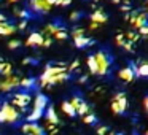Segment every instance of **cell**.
Listing matches in <instances>:
<instances>
[{
  "mask_svg": "<svg viewBox=\"0 0 148 135\" xmlns=\"http://www.w3.org/2000/svg\"><path fill=\"white\" fill-rule=\"evenodd\" d=\"M70 78V72L69 67L64 64H48L43 70V73L40 75L38 84L42 89L45 87H51L54 84H61L64 81H67Z\"/></svg>",
  "mask_w": 148,
  "mask_h": 135,
  "instance_id": "6da1fadb",
  "label": "cell"
},
{
  "mask_svg": "<svg viewBox=\"0 0 148 135\" xmlns=\"http://www.w3.org/2000/svg\"><path fill=\"white\" fill-rule=\"evenodd\" d=\"M46 106H48V99H46V95L37 94V95L32 99V110H30V113L27 115V121L37 122L43 115H45Z\"/></svg>",
  "mask_w": 148,
  "mask_h": 135,
  "instance_id": "7a4b0ae2",
  "label": "cell"
},
{
  "mask_svg": "<svg viewBox=\"0 0 148 135\" xmlns=\"http://www.w3.org/2000/svg\"><path fill=\"white\" fill-rule=\"evenodd\" d=\"M21 118V111L11 102L0 103V124H14Z\"/></svg>",
  "mask_w": 148,
  "mask_h": 135,
  "instance_id": "3957f363",
  "label": "cell"
},
{
  "mask_svg": "<svg viewBox=\"0 0 148 135\" xmlns=\"http://www.w3.org/2000/svg\"><path fill=\"white\" fill-rule=\"evenodd\" d=\"M94 57H96V62H97V75H100V76L107 75L110 70V65H112V61H113L112 56L105 51H97L94 54Z\"/></svg>",
  "mask_w": 148,
  "mask_h": 135,
  "instance_id": "277c9868",
  "label": "cell"
},
{
  "mask_svg": "<svg viewBox=\"0 0 148 135\" xmlns=\"http://www.w3.org/2000/svg\"><path fill=\"white\" fill-rule=\"evenodd\" d=\"M19 76L16 75H7L0 80V92H11V91L18 89L19 87Z\"/></svg>",
  "mask_w": 148,
  "mask_h": 135,
  "instance_id": "5b68a950",
  "label": "cell"
},
{
  "mask_svg": "<svg viewBox=\"0 0 148 135\" xmlns=\"http://www.w3.org/2000/svg\"><path fill=\"white\" fill-rule=\"evenodd\" d=\"M127 108V99H126L124 92H118L113 95L112 99V111L116 115H123Z\"/></svg>",
  "mask_w": 148,
  "mask_h": 135,
  "instance_id": "8992f818",
  "label": "cell"
},
{
  "mask_svg": "<svg viewBox=\"0 0 148 135\" xmlns=\"http://www.w3.org/2000/svg\"><path fill=\"white\" fill-rule=\"evenodd\" d=\"M11 103H13V105L16 106L19 111H24V110H26L27 106L32 103V95H30L29 92H16L13 95Z\"/></svg>",
  "mask_w": 148,
  "mask_h": 135,
  "instance_id": "52a82bcc",
  "label": "cell"
},
{
  "mask_svg": "<svg viewBox=\"0 0 148 135\" xmlns=\"http://www.w3.org/2000/svg\"><path fill=\"white\" fill-rule=\"evenodd\" d=\"M29 7L34 13L37 14H46L51 11V5L46 2V0H29Z\"/></svg>",
  "mask_w": 148,
  "mask_h": 135,
  "instance_id": "ba28073f",
  "label": "cell"
},
{
  "mask_svg": "<svg viewBox=\"0 0 148 135\" xmlns=\"http://www.w3.org/2000/svg\"><path fill=\"white\" fill-rule=\"evenodd\" d=\"M23 132L26 135H45V129L43 127H40L37 122H30V121H27L26 124H23Z\"/></svg>",
  "mask_w": 148,
  "mask_h": 135,
  "instance_id": "9c48e42d",
  "label": "cell"
},
{
  "mask_svg": "<svg viewBox=\"0 0 148 135\" xmlns=\"http://www.w3.org/2000/svg\"><path fill=\"white\" fill-rule=\"evenodd\" d=\"M135 65L134 64H131L129 67H124V68H121V70L118 72V76L121 78L123 81H126V83H131L132 80H134L137 75H135Z\"/></svg>",
  "mask_w": 148,
  "mask_h": 135,
  "instance_id": "30bf717a",
  "label": "cell"
},
{
  "mask_svg": "<svg viewBox=\"0 0 148 135\" xmlns=\"http://www.w3.org/2000/svg\"><path fill=\"white\" fill-rule=\"evenodd\" d=\"M129 19H131L132 26L137 27V29H140V27H143V26H148V14L147 13H135L134 11Z\"/></svg>",
  "mask_w": 148,
  "mask_h": 135,
  "instance_id": "8fae6325",
  "label": "cell"
},
{
  "mask_svg": "<svg viewBox=\"0 0 148 135\" xmlns=\"http://www.w3.org/2000/svg\"><path fill=\"white\" fill-rule=\"evenodd\" d=\"M43 40H45V35L42 32H32L26 40V45L27 46H43Z\"/></svg>",
  "mask_w": 148,
  "mask_h": 135,
  "instance_id": "7c38bea8",
  "label": "cell"
},
{
  "mask_svg": "<svg viewBox=\"0 0 148 135\" xmlns=\"http://www.w3.org/2000/svg\"><path fill=\"white\" fill-rule=\"evenodd\" d=\"M45 121L48 122V124H54V125H58L59 124V116L56 115V110H54V106H46V110H45Z\"/></svg>",
  "mask_w": 148,
  "mask_h": 135,
  "instance_id": "4fadbf2b",
  "label": "cell"
},
{
  "mask_svg": "<svg viewBox=\"0 0 148 135\" xmlns=\"http://www.w3.org/2000/svg\"><path fill=\"white\" fill-rule=\"evenodd\" d=\"M16 32V26L10 24L7 19L5 21H0V35L2 37H10Z\"/></svg>",
  "mask_w": 148,
  "mask_h": 135,
  "instance_id": "5bb4252c",
  "label": "cell"
},
{
  "mask_svg": "<svg viewBox=\"0 0 148 135\" xmlns=\"http://www.w3.org/2000/svg\"><path fill=\"white\" fill-rule=\"evenodd\" d=\"M108 21V16L103 13L102 10H96L94 13H91V22H96V24H105Z\"/></svg>",
  "mask_w": 148,
  "mask_h": 135,
  "instance_id": "9a60e30c",
  "label": "cell"
},
{
  "mask_svg": "<svg viewBox=\"0 0 148 135\" xmlns=\"http://www.w3.org/2000/svg\"><path fill=\"white\" fill-rule=\"evenodd\" d=\"M61 108H62V111H64V115H67L69 118L77 116V111H75L73 105L70 103V100H64V102H62V105H61Z\"/></svg>",
  "mask_w": 148,
  "mask_h": 135,
  "instance_id": "2e32d148",
  "label": "cell"
},
{
  "mask_svg": "<svg viewBox=\"0 0 148 135\" xmlns=\"http://www.w3.org/2000/svg\"><path fill=\"white\" fill-rule=\"evenodd\" d=\"M73 43H75L77 48H86L88 45L92 43V40L88 38L86 35H80V37H73Z\"/></svg>",
  "mask_w": 148,
  "mask_h": 135,
  "instance_id": "e0dca14e",
  "label": "cell"
},
{
  "mask_svg": "<svg viewBox=\"0 0 148 135\" xmlns=\"http://www.w3.org/2000/svg\"><path fill=\"white\" fill-rule=\"evenodd\" d=\"M34 86H35V81H34L32 78L24 76L19 80V87H23V89H32Z\"/></svg>",
  "mask_w": 148,
  "mask_h": 135,
  "instance_id": "ac0fdd59",
  "label": "cell"
},
{
  "mask_svg": "<svg viewBox=\"0 0 148 135\" xmlns=\"http://www.w3.org/2000/svg\"><path fill=\"white\" fill-rule=\"evenodd\" d=\"M88 68H89V72H91L92 75H97V62H96L94 54L88 56Z\"/></svg>",
  "mask_w": 148,
  "mask_h": 135,
  "instance_id": "d6986e66",
  "label": "cell"
},
{
  "mask_svg": "<svg viewBox=\"0 0 148 135\" xmlns=\"http://www.w3.org/2000/svg\"><path fill=\"white\" fill-rule=\"evenodd\" d=\"M135 75H137V76L147 78V76H148V64H142L140 67L135 68Z\"/></svg>",
  "mask_w": 148,
  "mask_h": 135,
  "instance_id": "ffe728a7",
  "label": "cell"
},
{
  "mask_svg": "<svg viewBox=\"0 0 148 135\" xmlns=\"http://www.w3.org/2000/svg\"><path fill=\"white\" fill-rule=\"evenodd\" d=\"M11 73H13V65H11L10 62H3V67H2V72H0V75L7 76V75H11Z\"/></svg>",
  "mask_w": 148,
  "mask_h": 135,
  "instance_id": "44dd1931",
  "label": "cell"
},
{
  "mask_svg": "<svg viewBox=\"0 0 148 135\" xmlns=\"http://www.w3.org/2000/svg\"><path fill=\"white\" fill-rule=\"evenodd\" d=\"M88 111H89V105H88V103L83 100V102H81V105L77 108V115H80V116H84Z\"/></svg>",
  "mask_w": 148,
  "mask_h": 135,
  "instance_id": "7402d4cb",
  "label": "cell"
},
{
  "mask_svg": "<svg viewBox=\"0 0 148 135\" xmlns=\"http://www.w3.org/2000/svg\"><path fill=\"white\" fill-rule=\"evenodd\" d=\"M83 121L86 122V124H96V121H97V119H96V116H94L92 113H89V111H88L86 115L83 116Z\"/></svg>",
  "mask_w": 148,
  "mask_h": 135,
  "instance_id": "603a6c76",
  "label": "cell"
},
{
  "mask_svg": "<svg viewBox=\"0 0 148 135\" xmlns=\"http://www.w3.org/2000/svg\"><path fill=\"white\" fill-rule=\"evenodd\" d=\"M14 16L16 18H19V19H27V18H29V13H27L26 10H14Z\"/></svg>",
  "mask_w": 148,
  "mask_h": 135,
  "instance_id": "cb8c5ba5",
  "label": "cell"
},
{
  "mask_svg": "<svg viewBox=\"0 0 148 135\" xmlns=\"http://www.w3.org/2000/svg\"><path fill=\"white\" fill-rule=\"evenodd\" d=\"M19 46H21V42L18 38H13V40L8 42V48H10V49H18Z\"/></svg>",
  "mask_w": 148,
  "mask_h": 135,
  "instance_id": "d4e9b609",
  "label": "cell"
},
{
  "mask_svg": "<svg viewBox=\"0 0 148 135\" xmlns=\"http://www.w3.org/2000/svg\"><path fill=\"white\" fill-rule=\"evenodd\" d=\"M80 35H84V29H81V27H75V29L72 30V38H73V37H80Z\"/></svg>",
  "mask_w": 148,
  "mask_h": 135,
  "instance_id": "484cf974",
  "label": "cell"
},
{
  "mask_svg": "<svg viewBox=\"0 0 148 135\" xmlns=\"http://www.w3.org/2000/svg\"><path fill=\"white\" fill-rule=\"evenodd\" d=\"M81 18V13L80 11H73V13H70V16H69V19L72 21V22H75V21H78Z\"/></svg>",
  "mask_w": 148,
  "mask_h": 135,
  "instance_id": "4316f807",
  "label": "cell"
},
{
  "mask_svg": "<svg viewBox=\"0 0 148 135\" xmlns=\"http://www.w3.org/2000/svg\"><path fill=\"white\" fill-rule=\"evenodd\" d=\"M126 37H127V40L131 43H134V42H137V40H138V35H137V33H134V32H127V33H126Z\"/></svg>",
  "mask_w": 148,
  "mask_h": 135,
  "instance_id": "83f0119b",
  "label": "cell"
},
{
  "mask_svg": "<svg viewBox=\"0 0 148 135\" xmlns=\"http://www.w3.org/2000/svg\"><path fill=\"white\" fill-rule=\"evenodd\" d=\"M51 43H53V38H51V37H48V35H45V40H43V48H49Z\"/></svg>",
  "mask_w": 148,
  "mask_h": 135,
  "instance_id": "f1b7e54d",
  "label": "cell"
},
{
  "mask_svg": "<svg viewBox=\"0 0 148 135\" xmlns=\"http://www.w3.org/2000/svg\"><path fill=\"white\" fill-rule=\"evenodd\" d=\"M138 33H140L142 37H147V38H148V26L140 27V29H138Z\"/></svg>",
  "mask_w": 148,
  "mask_h": 135,
  "instance_id": "f546056e",
  "label": "cell"
},
{
  "mask_svg": "<svg viewBox=\"0 0 148 135\" xmlns=\"http://www.w3.org/2000/svg\"><path fill=\"white\" fill-rule=\"evenodd\" d=\"M26 27H27V19H21V22L18 24L16 29H19V30H26Z\"/></svg>",
  "mask_w": 148,
  "mask_h": 135,
  "instance_id": "4dcf8cb0",
  "label": "cell"
},
{
  "mask_svg": "<svg viewBox=\"0 0 148 135\" xmlns=\"http://www.w3.org/2000/svg\"><path fill=\"white\" fill-rule=\"evenodd\" d=\"M97 134H99V135H105L107 134V127H105V125H100V127L97 129Z\"/></svg>",
  "mask_w": 148,
  "mask_h": 135,
  "instance_id": "1f68e13d",
  "label": "cell"
},
{
  "mask_svg": "<svg viewBox=\"0 0 148 135\" xmlns=\"http://www.w3.org/2000/svg\"><path fill=\"white\" fill-rule=\"evenodd\" d=\"M78 65H80V62H78V61H73V62H72V65L69 67V72L75 70V68H78Z\"/></svg>",
  "mask_w": 148,
  "mask_h": 135,
  "instance_id": "d6a6232c",
  "label": "cell"
},
{
  "mask_svg": "<svg viewBox=\"0 0 148 135\" xmlns=\"http://www.w3.org/2000/svg\"><path fill=\"white\" fill-rule=\"evenodd\" d=\"M143 105H145V108H147V111H148V95L145 97V100H143Z\"/></svg>",
  "mask_w": 148,
  "mask_h": 135,
  "instance_id": "836d02e7",
  "label": "cell"
},
{
  "mask_svg": "<svg viewBox=\"0 0 148 135\" xmlns=\"http://www.w3.org/2000/svg\"><path fill=\"white\" fill-rule=\"evenodd\" d=\"M23 62H24V64H32L34 61H32V59H29V57H26V59H24Z\"/></svg>",
  "mask_w": 148,
  "mask_h": 135,
  "instance_id": "e575fe53",
  "label": "cell"
},
{
  "mask_svg": "<svg viewBox=\"0 0 148 135\" xmlns=\"http://www.w3.org/2000/svg\"><path fill=\"white\" fill-rule=\"evenodd\" d=\"M91 29H97V27H99V24H96V22H91Z\"/></svg>",
  "mask_w": 148,
  "mask_h": 135,
  "instance_id": "d590c367",
  "label": "cell"
},
{
  "mask_svg": "<svg viewBox=\"0 0 148 135\" xmlns=\"http://www.w3.org/2000/svg\"><path fill=\"white\" fill-rule=\"evenodd\" d=\"M8 3H18V2H21V0H7Z\"/></svg>",
  "mask_w": 148,
  "mask_h": 135,
  "instance_id": "8d00e7d4",
  "label": "cell"
},
{
  "mask_svg": "<svg viewBox=\"0 0 148 135\" xmlns=\"http://www.w3.org/2000/svg\"><path fill=\"white\" fill-rule=\"evenodd\" d=\"M0 21H5V16H3L2 13H0Z\"/></svg>",
  "mask_w": 148,
  "mask_h": 135,
  "instance_id": "74e56055",
  "label": "cell"
},
{
  "mask_svg": "<svg viewBox=\"0 0 148 135\" xmlns=\"http://www.w3.org/2000/svg\"><path fill=\"white\" fill-rule=\"evenodd\" d=\"M2 67H3V62L0 61V72H2Z\"/></svg>",
  "mask_w": 148,
  "mask_h": 135,
  "instance_id": "f35d334b",
  "label": "cell"
},
{
  "mask_svg": "<svg viewBox=\"0 0 148 135\" xmlns=\"http://www.w3.org/2000/svg\"><path fill=\"white\" fill-rule=\"evenodd\" d=\"M113 2H115V3H119V2H121V0H113Z\"/></svg>",
  "mask_w": 148,
  "mask_h": 135,
  "instance_id": "ab89813d",
  "label": "cell"
},
{
  "mask_svg": "<svg viewBox=\"0 0 148 135\" xmlns=\"http://www.w3.org/2000/svg\"><path fill=\"white\" fill-rule=\"evenodd\" d=\"M110 135H121V134H110Z\"/></svg>",
  "mask_w": 148,
  "mask_h": 135,
  "instance_id": "60d3db41",
  "label": "cell"
},
{
  "mask_svg": "<svg viewBox=\"0 0 148 135\" xmlns=\"http://www.w3.org/2000/svg\"><path fill=\"white\" fill-rule=\"evenodd\" d=\"M147 135H148V132H147Z\"/></svg>",
  "mask_w": 148,
  "mask_h": 135,
  "instance_id": "b9f144b4",
  "label": "cell"
},
{
  "mask_svg": "<svg viewBox=\"0 0 148 135\" xmlns=\"http://www.w3.org/2000/svg\"><path fill=\"white\" fill-rule=\"evenodd\" d=\"M96 2H97V0H96Z\"/></svg>",
  "mask_w": 148,
  "mask_h": 135,
  "instance_id": "7bdbcfd3",
  "label": "cell"
}]
</instances>
